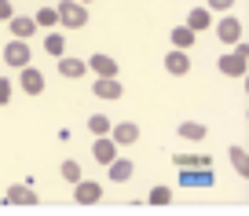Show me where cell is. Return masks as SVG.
Segmentation results:
<instances>
[{
    "label": "cell",
    "instance_id": "obj_1",
    "mask_svg": "<svg viewBox=\"0 0 249 216\" xmlns=\"http://www.w3.org/2000/svg\"><path fill=\"white\" fill-rule=\"evenodd\" d=\"M55 11H59V26H66V30H85L88 26V4H81V0H59Z\"/></svg>",
    "mask_w": 249,
    "mask_h": 216
},
{
    "label": "cell",
    "instance_id": "obj_2",
    "mask_svg": "<svg viewBox=\"0 0 249 216\" xmlns=\"http://www.w3.org/2000/svg\"><path fill=\"white\" fill-rule=\"evenodd\" d=\"M30 44H26V40H8V44H4V66H11V70H22V66H30Z\"/></svg>",
    "mask_w": 249,
    "mask_h": 216
},
{
    "label": "cell",
    "instance_id": "obj_3",
    "mask_svg": "<svg viewBox=\"0 0 249 216\" xmlns=\"http://www.w3.org/2000/svg\"><path fill=\"white\" fill-rule=\"evenodd\" d=\"M73 201H77V205H99L103 201V183L81 176L77 183H73Z\"/></svg>",
    "mask_w": 249,
    "mask_h": 216
},
{
    "label": "cell",
    "instance_id": "obj_4",
    "mask_svg": "<svg viewBox=\"0 0 249 216\" xmlns=\"http://www.w3.org/2000/svg\"><path fill=\"white\" fill-rule=\"evenodd\" d=\"M213 30H216V37L224 40L227 48H231V44H238V40H242V22H238V18L231 15V11H227V15L220 18V22L213 26Z\"/></svg>",
    "mask_w": 249,
    "mask_h": 216
},
{
    "label": "cell",
    "instance_id": "obj_5",
    "mask_svg": "<svg viewBox=\"0 0 249 216\" xmlns=\"http://www.w3.org/2000/svg\"><path fill=\"white\" fill-rule=\"evenodd\" d=\"M85 62H88V70H92L95 77H117V70H121L114 55H103V52H95L92 59H85Z\"/></svg>",
    "mask_w": 249,
    "mask_h": 216
},
{
    "label": "cell",
    "instance_id": "obj_6",
    "mask_svg": "<svg viewBox=\"0 0 249 216\" xmlns=\"http://www.w3.org/2000/svg\"><path fill=\"white\" fill-rule=\"evenodd\" d=\"M92 158L107 169L110 162L117 158V143H114V136H95V143H92Z\"/></svg>",
    "mask_w": 249,
    "mask_h": 216
},
{
    "label": "cell",
    "instance_id": "obj_7",
    "mask_svg": "<svg viewBox=\"0 0 249 216\" xmlns=\"http://www.w3.org/2000/svg\"><path fill=\"white\" fill-rule=\"evenodd\" d=\"M18 85H22L26 95H40V92H44V73L33 70V66H22V70H18Z\"/></svg>",
    "mask_w": 249,
    "mask_h": 216
},
{
    "label": "cell",
    "instance_id": "obj_8",
    "mask_svg": "<svg viewBox=\"0 0 249 216\" xmlns=\"http://www.w3.org/2000/svg\"><path fill=\"white\" fill-rule=\"evenodd\" d=\"M92 92H95V99H121L124 95V88H121V81L117 77H95V85H92Z\"/></svg>",
    "mask_w": 249,
    "mask_h": 216
},
{
    "label": "cell",
    "instance_id": "obj_9",
    "mask_svg": "<svg viewBox=\"0 0 249 216\" xmlns=\"http://www.w3.org/2000/svg\"><path fill=\"white\" fill-rule=\"evenodd\" d=\"M110 136H114L117 147H132V143H140V125L136 121H121L110 128Z\"/></svg>",
    "mask_w": 249,
    "mask_h": 216
},
{
    "label": "cell",
    "instance_id": "obj_10",
    "mask_svg": "<svg viewBox=\"0 0 249 216\" xmlns=\"http://www.w3.org/2000/svg\"><path fill=\"white\" fill-rule=\"evenodd\" d=\"M8 30H11V37L30 40L33 33H37V18H33V15H11L8 18Z\"/></svg>",
    "mask_w": 249,
    "mask_h": 216
},
{
    "label": "cell",
    "instance_id": "obj_11",
    "mask_svg": "<svg viewBox=\"0 0 249 216\" xmlns=\"http://www.w3.org/2000/svg\"><path fill=\"white\" fill-rule=\"evenodd\" d=\"M216 70L224 73V77H246L249 73V62L246 59H238V55H220V62H216Z\"/></svg>",
    "mask_w": 249,
    "mask_h": 216
},
{
    "label": "cell",
    "instance_id": "obj_12",
    "mask_svg": "<svg viewBox=\"0 0 249 216\" xmlns=\"http://www.w3.org/2000/svg\"><path fill=\"white\" fill-rule=\"evenodd\" d=\"M165 70H169L172 77H183L187 70H191V55H187L183 48H172V52L165 55Z\"/></svg>",
    "mask_w": 249,
    "mask_h": 216
},
{
    "label": "cell",
    "instance_id": "obj_13",
    "mask_svg": "<svg viewBox=\"0 0 249 216\" xmlns=\"http://www.w3.org/2000/svg\"><path fill=\"white\" fill-rule=\"evenodd\" d=\"M4 201H8V205H37V191L26 187V183H15V187H8Z\"/></svg>",
    "mask_w": 249,
    "mask_h": 216
},
{
    "label": "cell",
    "instance_id": "obj_14",
    "mask_svg": "<svg viewBox=\"0 0 249 216\" xmlns=\"http://www.w3.org/2000/svg\"><path fill=\"white\" fill-rule=\"evenodd\" d=\"M59 73L66 81H77V77H85V73H88V62L85 59H73V55H62V59H59Z\"/></svg>",
    "mask_w": 249,
    "mask_h": 216
},
{
    "label": "cell",
    "instance_id": "obj_15",
    "mask_svg": "<svg viewBox=\"0 0 249 216\" xmlns=\"http://www.w3.org/2000/svg\"><path fill=\"white\" fill-rule=\"evenodd\" d=\"M107 172H110V183H128V180H132V162L117 154L114 162L107 165Z\"/></svg>",
    "mask_w": 249,
    "mask_h": 216
},
{
    "label": "cell",
    "instance_id": "obj_16",
    "mask_svg": "<svg viewBox=\"0 0 249 216\" xmlns=\"http://www.w3.org/2000/svg\"><path fill=\"white\" fill-rule=\"evenodd\" d=\"M179 183L183 187H209L213 172L209 169H179Z\"/></svg>",
    "mask_w": 249,
    "mask_h": 216
},
{
    "label": "cell",
    "instance_id": "obj_17",
    "mask_svg": "<svg viewBox=\"0 0 249 216\" xmlns=\"http://www.w3.org/2000/svg\"><path fill=\"white\" fill-rule=\"evenodd\" d=\"M172 162H176V169H213L209 154H176Z\"/></svg>",
    "mask_w": 249,
    "mask_h": 216
},
{
    "label": "cell",
    "instance_id": "obj_18",
    "mask_svg": "<svg viewBox=\"0 0 249 216\" xmlns=\"http://www.w3.org/2000/svg\"><path fill=\"white\" fill-rule=\"evenodd\" d=\"M227 158H231V169L238 172L242 180H249V150L246 147H231V150H227Z\"/></svg>",
    "mask_w": 249,
    "mask_h": 216
},
{
    "label": "cell",
    "instance_id": "obj_19",
    "mask_svg": "<svg viewBox=\"0 0 249 216\" xmlns=\"http://www.w3.org/2000/svg\"><path fill=\"white\" fill-rule=\"evenodd\" d=\"M187 26H191L195 33L209 30V26H213V11H209V8H195V11H187Z\"/></svg>",
    "mask_w": 249,
    "mask_h": 216
},
{
    "label": "cell",
    "instance_id": "obj_20",
    "mask_svg": "<svg viewBox=\"0 0 249 216\" xmlns=\"http://www.w3.org/2000/svg\"><path fill=\"white\" fill-rule=\"evenodd\" d=\"M169 40H172V48H183V52H187V48H191V44L198 40V33L191 30L187 22H183V26H176V30L169 33Z\"/></svg>",
    "mask_w": 249,
    "mask_h": 216
},
{
    "label": "cell",
    "instance_id": "obj_21",
    "mask_svg": "<svg viewBox=\"0 0 249 216\" xmlns=\"http://www.w3.org/2000/svg\"><path fill=\"white\" fill-rule=\"evenodd\" d=\"M44 52H48V55H55V59H62V55H66V37H62V33H55V30H48V37H44Z\"/></svg>",
    "mask_w": 249,
    "mask_h": 216
},
{
    "label": "cell",
    "instance_id": "obj_22",
    "mask_svg": "<svg viewBox=\"0 0 249 216\" xmlns=\"http://www.w3.org/2000/svg\"><path fill=\"white\" fill-rule=\"evenodd\" d=\"M110 128H114V125H110L107 114H92L88 117V132H92V136H110Z\"/></svg>",
    "mask_w": 249,
    "mask_h": 216
},
{
    "label": "cell",
    "instance_id": "obj_23",
    "mask_svg": "<svg viewBox=\"0 0 249 216\" xmlns=\"http://www.w3.org/2000/svg\"><path fill=\"white\" fill-rule=\"evenodd\" d=\"M33 18H37V30H52V26H59V11H55V8H40Z\"/></svg>",
    "mask_w": 249,
    "mask_h": 216
},
{
    "label": "cell",
    "instance_id": "obj_24",
    "mask_svg": "<svg viewBox=\"0 0 249 216\" xmlns=\"http://www.w3.org/2000/svg\"><path fill=\"white\" fill-rule=\"evenodd\" d=\"M205 132H209V128H205L202 121H183V125H179V136H183V139H205Z\"/></svg>",
    "mask_w": 249,
    "mask_h": 216
},
{
    "label": "cell",
    "instance_id": "obj_25",
    "mask_svg": "<svg viewBox=\"0 0 249 216\" xmlns=\"http://www.w3.org/2000/svg\"><path fill=\"white\" fill-rule=\"evenodd\" d=\"M59 172H62V180H66V183H77V180H81V165L73 162V158H66Z\"/></svg>",
    "mask_w": 249,
    "mask_h": 216
},
{
    "label": "cell",
    "instance_id": "obj_26",
    "mask_svg": "<svg viewBox=\"0 0 249 216\" xmlns=\"http://www.w3.org/2000/svg\"><path fill=\"white\" fill-rule=\"evenodd\" d=\"M147 201H150V205H169V201H172V191H169V187H154Z\"/></svg>",
    "mask_w": 249,
    "mask_h": 216
},
{
    "label": "cell",
    "instance_id": "obj_27",
    "mask_svg": "<svg viewBox=\"0 0 249 216\" xmlns=\"http://www.w3.org/2000/svg\"><path fill=\"white\" fill-rule=\"evenodd\" d=\"M11 92H15V85H11L8 77H0V107H8V103H11Z\"/></svg>",
    "mask_w": 249,
    "mask_h": 216
},
{
    "label": "cell",
    "instance_id": "obj_28",
    "mask_svg": "<svg viewBox=\"0 0 249 216\" xmlns=\"http://www.w3.org/2000/svg\"><path fill=\"white\" fill-rule=\"evenodd\" d=\"M205 4H209V11H224V15L234 8V0H205Z\"/></svg>",
    "mask_w": 249,
    "mask_h": 216
},
{
    "label": "cell",
    "instance_id": "obj_29",
    "mask_svg": "<svg viewBox=\"0 0 249 216\" xmlns=\"http://www.w3.org/2000/svg\"><path fill=\"white\" fill-rule=\"evenodd\" d=\"M11 15H15V8H11V0H0V22H8Z\"/></svg>",
    "mask_w": 249,
    "mask_h": 216
},
{
    "label": "cell",
    "instance_id": "obj_30",
    "mask_svg": "<svg viewBox=\"0 0 249 216\" xmlns=\"http://www.w3.org/2000/svg\"><path fill=\"white\" fill-rule=\"evenodd\" d=\"M231 52L238 55V59H246V62H249V44H246V40H238V44H231Z\"/></svg>",
    "mask_w": 249,
    "mask_h": 216
},
{
    "label": "cell",
    "instance_id": "obj_31",
    "mask_svg": "<svg viewBox=\"0 0 249 216\" xmlns=\"http://www.w3.org/2000/svg\"><path fill=\"white\" fill-rule=\"evenodd\" d=\"M81 4H95V0H81Z\"/></svg>",
    "mask_w": 249,
    "mask_h": 216
}]
</instances>
